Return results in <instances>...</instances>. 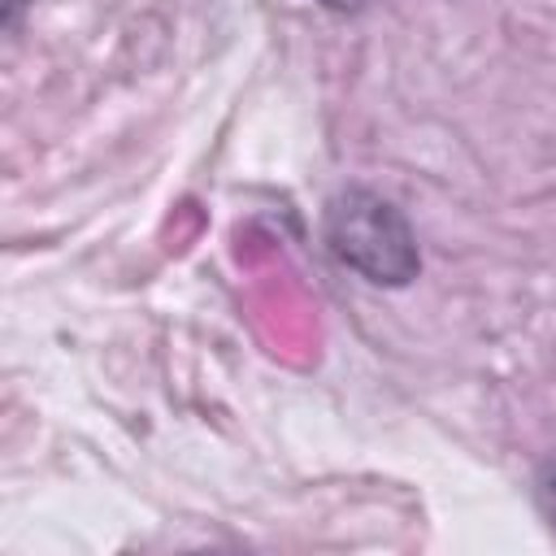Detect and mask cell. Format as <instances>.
<instances>
[{"mask_svg": "<svg viewBox=\"0 0 556 556\" xmlns=\"http://www.w3.org/2000/svg\"><path fill=\"white\" fill-rule=\"evenodd\" d=\"M326 248L374 287H404L421 269L408 217L369 187H348L326 204Z\"/></svg>", "mask_w": 556, "mask_h": 556, "instance_id": "1", "label": "cell"}, {"mask_svg": "<svg viewBox=\"0 0 556 556\" xmlns=\"http://www.w3.org/2000/svg\"><path fill=\"white\" fill-rule=\"evenodd\" d=\"M321 4H330V9H352V4H361V0H321Z\"/></svg>", "mask_w": 556, "mask_h": 556, "instance_id": "3", "label": "cell"}, {"mask_svg": "<svg viewBox=\"0 0 556 556\" xmlns=\"http://www.w3.org/2000/svg\"><path fill=\"white\" fill-rule=\"evenodd\" d=\"M539 504H543V513H547L552 526H556V460L539 473Z\"/></svg>", "mask_w": 556, "mask_h": 556, "instance_id": "2", "label": "cell"}]
</instances>
